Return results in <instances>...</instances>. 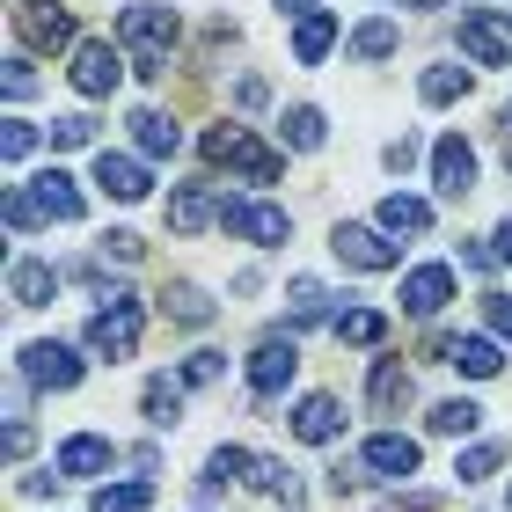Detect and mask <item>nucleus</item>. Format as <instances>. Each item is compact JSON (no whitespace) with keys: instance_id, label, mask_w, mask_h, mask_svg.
Here are the masks:
<instances>
[{"instance_id":"obj_1","label":"nucleus","mask_w":512,"mask_h":512,"mask_svg":"<svg viewBox=\"0 0 512 512\" xmlns=\"http://www.w3.org/2000/svg\"><path fill=\"white\" fill-rule=\"evenodd\" d=\"M176 37H183V15L161 8V0H132V8L118 15V44H132V74H147V81L169 74Z\"/></svg>"},{"instance_id":"obj_2","label":"nucleus","mask_w":512,"mask_h":512,"mask_svg":"<svg viewBox=\"0 0 512 512\" xmlns=\"http://www.w3.org/2000/svg\"><path fill=\"white\" fill-rule=\"evenodd\" d=\"M198 147H205V161H213V169L242 176V183H256V191L286 176V154H271V147H264V139H256L249 125H213V132L198 139Z\"/></svg>"},{"instance_id":"obj_3","label":"nucleus","mask_w":512,"mask_h":512,"mask_svg":"<svg viewBox=\"0 0 512 512\" xmlns=\"http://www.w3.org/2000/svg\"><path fill=\"white\" fill-rule=\"evenodd\" d=\"M96 300H103V308L88 315V352L118 366V359L139 352V322H147V308H139V293H132V286H103Z\"/></svg>"},{"instance_id":"obj_4","label":"nucleus","mask_w":512,"mask_h":512,"mask_svg":"<svg viewBox=\"0 0 512 512\" xmlns=\"http://www.w3.org/2000/svg\"><path fill=\"white\" fill-rule=\"evenodd\" d=\"M8 22H15V44L22 52H74V8L66 0H15L8 8Z\"/></svg>"},{"instance_id":"obj_5","label":"nucleus","mask_w":512,"mask_h":512,"mask_svg":"<svg viewBox=\"0 0 512 512\" xmlns=\"http://www.w3.org/2000/svg\"><path fill=\"white\" fill-rule=\"evenodd\" d=\"M220 227L242 235V242H256V249H286L293 242V213H286V205H264V198H227Z\"/></svg>"},{"instance_id":"obj_6","label":"nucleus","mask_w":512,"mask_h":512,"mask_svg":"<svg viewBox=\"0 0 512 512\" xmlns=\"http://www.w3.org/2000/svg\"><path fill=\"white\" fill-rule=\"evenodd\" d=\"M15 374L30 381V388H52V395H66V388H81V374H88V366L74 359V344L37 337V344H22V352H15Z\"/></svg>"},{"instance_id":"obj_7","label":"nucleus","mask_w":512,"mask_h":512,"mask_svg":"<svg viewBox=\"0 0 512 512\" xmlns=\"http://www.w3.org/2000/svg\"><path fill=\"white\" fill-rule=\"evenodd\" d=\"M293 374H300V344L293 337H264L249 352V388H256V403H278V395L293 388Z\"/></svg>"},{"instance_id":"obj_8","label":"nucleus","mask_w":512,"mask_h":512,"mask_svg":"<svg viewBox=\"0 0 512 512\" xmlns=\"http://www.w3.org/2000/svg\"><path fill=\"white\" fill-rule=\"evenodd\" d=\"M330 249H337V264H352V271H395L403 264V242L381 235V227H337Z\"/></svg>"},{"instance_id":"obj_9","label":"nucleus","mask_w":512,"mask_h":512,"mask_svg":"<svg viewBox=\"0 0 512 512\" xmlns=\"http://www.w3.org/2000/svg\"><path fill=\"white\" fill-rule=\"evenodd\" d=\"M118 81H125V52L110 37H81L74 44V88L81 96H110Z\"/></svg>"},{"instance_id":"obj_10","label":"nucleus","mask_w":512,"mask_h":512,"mask_svg":"<svg viewBox=\"0 0 512 512\" xmlns=\"http://www.w3.org/2000/svg\"><path fill=\"white\" fill-rule=\"evenodd\" d=\"M432 191H439V198H454V205L476 191V147H469L461 132H447V139L432 147Z\"/></svg>"},{"instance_id":"obj_11","label":"nucleus","mask_w":512,"mask_h":512,"mask_svg":"<svg viewBox=\"0 0 512 512\" xmlns=\"http://www.w3.org/2000/svg\"><path fill=\"white\" fill-rule=\"evenodd\" d=\"M395 300H403L410 322H432L454 300V271L447 264H417V271H403V293H395Z\"/></svg>"},{"instance_id":"obj_12","label":"nucleus","mask_w":512,"mask_h":512,"mask_svg":"<svg viewBox=\"0 0 512 512\" xmlns=\"http://www.w3.org/2000/svg\"><path fill=\"white\" fill-rule=\"evenodd\" d=\"M220 205L227 198H213V183H176V191H169V227H176V235H205V227H220Z\"/></svg>"},{"instance_id":"obj_13","label":"nucleus","mask_w":512,"mask_h":512,"mask_svg":"<svg viewBox=\"0 0 512 512\" xmlns=\"http://www.w3.org/2000/svg\"><path fill=\"white\" fill-rule=\"evenodd\" d=\"M432 352L447 359L454 374H469V381H491L498 366H505V344H498V337H439Z\"/></svg>"},{"instance_id":"obj_14","label":"nucleus","mask_w":512,"mask_h":512,"mask_svg":"<svg viewBox=\"0 0 512 512\" xmlns=\"http://www.w3.org/2000/svg\"><path fill=\"white\" fill-rule=\"evenodd\" d=\"M96 183H103V198H118V205H139L154 191V176H147V161H132V154H96Z\"/></svg>"},{"instance_id":"obj_15","label":"nucleus","mask_w":512,"mask_h":512,"mask_svg":"<svg viewBox=\"0 0 512 512\" xmlns=\"http://www.w3.org/2000/svg\"><path fill=\"white\" fill-rule=\"evenodd\" d=\"M359 461H366L374 476H403V483H410V476H417V461H425V447H417L410 432H374Z\"/></svg>"},{"instance_id":"obj_16","label":"nucleus","mask_w":512,"mask_h":512,"mask_svg":"<svg viewBox=\"0 0 512 512\" xmlns=\"http://www.w3.org/2000/svg\"><path fill=\"white\" fill-rule=\"evenodd\" d=\"M337 432H344V403H337V395H300V403H293V439L330 447Z\"/></svg>"},{"instance_id":"obj_17","label":"nucleus","mask_w":512,"mask_h":512,"mask_svg":"<svg viewBox=\"0 0 512 512\" xmlns=\"http://www.w3.org/2000/svg\"><path fill=\"white\" fill-rule=\"evenodd\" d=\"M410 395H417L410 366L403 359H374V374H366V403H374L381 417H395V410H410Z\"/></svg>"},{"instance_id":"obj_18","label":"nucleus","mask_w":512,"mask_h":512,"mask_svg":"<svg viewBox=\"0 0 512 512\" xmlns=\"http://www.w3.org/2000/svg\"><path fill=\"white\" fill-rule=\"evenodd\" d=\"M52 293H59L52 264H37V256H15V264H8V300H15V308H52Z\"/></svg>"},{"instance_id":"obj_19","label":"nucleus","mask_w":512,"mask_h":512,"mask_svg":"<svg viewBox=\"0 0 512 512\" xmlns=\"http://www.w3.org/2000/svg\"><path fill=\"white\" fill-rule=\"evenodd\" d=\"M110 469H118V447L103 432H74L59 447V476H110Z\"/></svg>"},{"instance_id":"obj_20","label":"nucleus","mask_w":512,"mask_h":512,"mask_svg":"<svg viewBox=\"0 0 512 512\" xmlns=\"http://www.w3.org/2000/svg\"><path fill=\"white\" fill-rule=\"evenodd\" d=\"M161 315L183 322V330H205V322L220 315V300L205 293V286H191V278H176V286H161Z\"/></svg>"},{"instance_id":"obj_21","label":"nucleus","mask_w":512,"mask_h":512,"mask_svg":"<svg viewBox=\"0 0 512 512\" xmlns=\"http://www.w3.org/2000/svg\"><path fill=\"white\" fill-rule=\"evenodd\" d=\"M505 52H512V37L491 15H461V59L469 66H505Z\"/></svg>"},{"instance_id":"obj_22","label":"nucleus","mask_w":512,"mask_h":512,"mask_svg":"<svg viewBox=\"0 0 512 512\" xmlns=\"http://www.w3.org/2000/svg\"><path fill=\"white\" fill-rule=\"evenodd\" d=\"M249 469H256L249 447H213V454H205V469H198V498H220L227 483H249Z\"/></svg>"},{"instance_id":"obj_23","label":"nucleus","mask_w":512,"mask_h":512,"mask_svg":"<svg viewBox=\"0 0 512 512\" xmlns=\"http://www.w3.org/2000/svg\"><path fill=\"white\" fill-rule=\"evenodd\" d=\"M30 198H37V213H44V220H81V191H74V176H66V169L30 176Z\"/></svg>"},{"instance_id":"obj_24","label":"nucleus","mask_w":512,"mask_h":512,"mask_svg":"<svg viewBox=\"0 0 512 512\" xmlns=\"http://www.w3.org/2000/svg\"><path fill=\"white\" fill-rule=\"evenodd\" d=\"M330 44H337V15L330 8H315V15L293 22V59L300 66H322V59H330Z\"/></svg>"},{"instance_id":"obj_25","label":"nucleus","mask_w":512,"mask_h":512,"mask_svg":"<svg viewBox=\"0 0 512 512\" xmlns=\"http://www.w3.org/2000/svg\"><path fill=\"white\" fill-rule=\"evenodd\" d=\"M374 227H381V235H425V227H432V205H425V198H403V191H395V198H381Z\"/></svg>"},{"instance_id":"obj_26","label":"nucleus","mask_w":512,"mask_h":512,"mask_svg":"<svg viewBox=\"0 0 512 512\" xmlns=\"http://www.w3.org/2000/svg\"><path fill=\"white\" fill-rule=\"evenodd\" d=\"M278 139H286L293 154H315L322 139H330V125H322V110H315V103H293L286 118H278Z\"/></svg>"},{"instance_id":"obj_27","label":"nucleus","mask_w":512,"mask_h":512,"mask_svg":"<svg viewBox=\"0 0 512 512\" xmlns=\"http://www.w3.org/2000/svg\"><path fill=\"white\" fill-rule=\"evenodd\" d=\"M132 139H139V154H176L183 147V125L176 118H161V110H132Z\"/></svg>"},{"instance_id":"obj_28","label":"nucleus","mask_w":512,"mask_h":512,"mask_svg":"<svg viewBox=\"0 0 512 512\" xmlns=\"http://www.w3.org/2000/svg\"><path fill=\"white\" fill-rule=\"evenodd\" d=\"M139 410H147V425H154V432H169L176 417H183V381H169V374H154L147 388H139Z\"/></svg>"},{"instance_id":"obj_29","label":"nucleus","mask_w":512,"mask_h":512,"mask_svg":"<svg viewBox=\"0 0 512 512\" xmlns=\"http://www.w3.org/2000/svg\"><path fill=\"white\" fill-rule=\"evenodd\" d=\"M286 300H293V330H315V322H330V286H322V278H293Z\"/></svg>"},{"instance_id":"obj_30","label":"nucleus","mask_w":512,"mask_h":512,"mask_svg":"<svg viewBox=\"0 0 512 512\" xmlns=\"http://www.w3.org/2000/svg\"><path fill=\"white\" fill-rule=\"evenodd\" d=\"M395 52H403V30H395L388 15H374V22L352 30V59H395Z\"/></svg>"},{"instance_id":"obj_31","label":"nucleus","mask_w":512,"mask_h":512,"mask_svg":"<svg viewBox=\"0 0 512 512\" xmlns=\"http://www.w3.org/2000/svg\"><path fill=\"white\" fill-rule=\"evenodd\" d=\"M249 491H264V498H300V476L286 469V461H278V454H256V469H249Z\"/></svg>"},{"instance_id":"obj_32","label":"nucleus","mask_w":512,"mask_h":512,"mask_svg":"<svg viewBox=\"0 0 512 512\" xmlns=\"http://www.w3.org/2000/svg\"><path fill=\"white\" fill-rule=\"evenodd\" d=\"M425 425H432L439 439H469V432L483 425V410L469 403V395H454V403H432V417H425Z\"/></svg>"},{"instance_id":"obj_33","label":"nucleus","mask_w":512,"mask_h":512,"mask_svg":"<svg viewBox=\"0 0 512 512\" xmlns=\"http://www.w3.org/2000/svg\"><path fill=\"white\" fill-rule=\"evenodd\" d=\"M417 96L425 103H461L469 96V66H425V74H417Z\"/></svg>"},{"instance_id":"obj_34","label":"nucleus","mask_w":512,"mask_h":512,"mask_svg":"<svg viewBox=\"0 0 512 512\" xmlns=\"http://www.w3.org/2000/svg\"><path fill=\"white\" fill-rule=\"evenodd\" d=\"M330 330H337V344H381L388 337V315L381 308H344Z\"/></svg>"},{"instance_id":"obj_35","label":"nucleus","mask_w":512,"mask_h":512,"mask_svg":"<svg viewBox=\"0 0 512 512\" xmlns=\"http://www.w3.org/2000/svg\"><path fill=\"white\" fill-rule=\"evenodd\" d=\"M154 505V483L139 476V483H103L96 498H88V512H147Z\"/></svg>"},{"instance_id":"obj_36","label":"nucleus","mask_w":512,"mask_h":512,"mask_svg":"<svg viewBox=\"0 0 512 512\" xmlns=\"http://www.w3.org/2000/svg\"><path fill=\"white\" fill-rule=\"evenodd\" d=\"M498 461H505L498 439H476L469 454H454V476H461V483H483V476H498Z\"/></svg>"},{"instance_id":"obj_37","label":"nucleus","mask_w":512,"mask_h":512,"mask_svg":"<svg viewBox=\"0 0 512 512\" xmlns=\"http://www.w3.org/2000/svg\"><path fill=\"white\" fill-rule=\"evenodd\" d=\"M220 374H227V352H191V359H183V374H176V381H183V388H213Z\"/></svg>"},{"instance_id":"obj_38","label":"nucleus","mask_w":512,"mask_h":512,"mask_svg":"<svg viewBox=\"0 0 512 512\" xmlns=\"http://www.w3.org/2000/svg\"><path fill=\"white\" fill-rule=\"evenodd\" d=\"M0 154H8V161H30V154H37V125H30V118H8V132H0Z\"/></svg>"},{"instance_id":"obj_39","label":"nucleus","mask_w":512,"mask_h":512,"mask_svg":"<svg viewBox=\"0 0 512 512\" xmlns=\"http://www.w3.org/2000/svg\"><path fill=\"white\" fill-rule=\"evenodd\" d=\"M96 249H103V256H118V264H139V256H147V242H139L132 227H110V235H103Z\"/></svg>"},{"instance_id":"obj_40","label":"nucleus","mask_w":512,"mask_h":512,"mask_svg":"<svg viewBox=\"0 0 512 512\" xmlns=\"http://www.w3.org/2000/svg\"><path fill=\"white\" fill-rule=\"evenodd\" d=\"M96 139V118H52V147H88Z\"/></svg>"},{"instance_id":"obj_41","label":"nucleus","mask_w":512,"mask_h":512,"mask_svg":"<svg viewBox=\"0 0 512 512\" xmlns=\"http://www.w3.org/2000/svg\"><path fill=\"white\" fill-rule=\"evenodd\" d=\"M483 322L498 330V344H512V293H483Z\"/></svg>"},{"instance_id":"obj_42","label":"nucleus","mask_w":512,"mask_h":512,"mask_svg":"<svg viewBox=\"0 0 512 512\" xmlns=\"http://www.w3.org/2000/svg\"><path fill=\"white\" fill-rule=\"evenodd\" d=\"M30 88H37V66H30V52H15L8 59V103H22Z\"/></svg>"},{"instance_id":"obj_43","label":"nucleus","mask_w":512,"mask_h":512,"mask_svg":"<svg viewBox=\"0 0 512 512\" xmlns=\"http://www.w3.org/2000/svg\"><path fill=\"white\" fill-rule=\"evenodd\" d=\"M37 220H44V213H37V198H30V191H8V227H15V235H30Z\"/></svg>"},{"instance_id":"obj_44","label":"nucleus","mask_w":512,"mask_h":512,"mask_svg":"<svg viewBox=\"0 0 512 512\" xmlns=\"http://www.w3.org/2000/svg\"><path fill=\"white\" fill-rule=\"evenodd\" d=\"M381 161H388V169H395V176H403V169H417V139L403 132V139H395V147H388Z\"/></svg>"},{"instance_id":"obj_45","label":"nucleus","mask_w":512,"mask_h":512,"mask_svg":"<svg viewBox=\"0 0 512 512\" xmlns=\"http://www.w3.org/2000/svg\"><path fill=\"white\" fill-rule=\"evenodd\" d=\"M235 103H242V110H264V103H271V88L249 74V81H235Z\"/></svg>"},{"instance_id":"obj_46","label":"nucleus","mask_w":512,"mask_h":512,"mask_svg":"<svg viewBox=\"0 0 512 512\" xmlns=\"http://www.w3.org/2000/svg\"><path fill=\"white\" fill-rule=\"evenodd\" d=\"M461 264H469V271H491L498 249H491V242H461Z\"/></svg>"},{"instance_id":"obj_47","label":"nucleus","mask_w":512,"mask_h":512,"mask_svg":"<svg viewBox=\"0 0 512 512\" xmlns=\"http://www.w3.org/2000/svg\"><path fill=\"white\" fill-rule=\"evenodd\" d=\"M30 454V417H8V461Z\"/></svg>"},{"instance_id":"obj_48","label":"nucleus","mask_w":512,"mask_h":512,"mask_svg":"<svg viewBox=\"0 0 512 512\" xmlns=\"http://www.w3.org/2000/svg\"><path fill=\"white\" fill-rule=\"evenodd\" d=\"M491 242H498V264H512V220H498V235H491Z\"/></svg>"},{"instance_id":"obj_49","label":"nucleus","mask_w":512,"mask_h":512,"mask_svg":"<svg viewBox=\"0 0 512 512\" xmlns=\"http://www.w3.org/2000/svg\"><path fill=\"white\" fill-rule=\"evenodd\" d=\"M278 8H286V15H315L322 0H278Z\"/></svg>"},{"instance_id":"obj_50","label":"nucleus","mask_w":512,"mask_h":512,"mask_svg":"<svg viewBox=\"0 0 512 512\" xmlns=\"http://www.w3.org/2000/svg\"><path fill=\"white\" fill-rule=\"evenodd\" d=\"M388 8H447V0H388Z\"/></svg>"},{"instance_id":"obj_51","label":"nucleus","mask_w":512,"mask_h":512,"mask_svg":"<svg viewBox=\"0 0 512 512\" xmlns=\"http://www.w3.org/2000/svg\"><path fill=\"white\" fill-rule=\"evenodd\" d=\"M505 512H512V483H505Z\"/></svg>"},{"instance_id":"obj_52","label":"nucleus","mask_w":512,"mask_h":512,"mask_svg":"<svg viewBox=\"0 0 512 512\" xmlns=\"http://www.w3.org/2000/svg\"><path fill=\"white\" fill-rule=\"evenodd\" d=\"M505 37H512V15H505Z\"/></svg>"},{"instance_id":"obj_53","label":"nucleus","mask_w":512,"mask_h":512,"mask_svg":"<svg viewBox=\"0 0 512 512\" xmlns=\"http://www.w3.org/2000/svg\"><path fill=\"white\" fill-rule=\"evenodd\" d=\"M505 125H512V110H505Z\"/></svg>"}]
</instances>
